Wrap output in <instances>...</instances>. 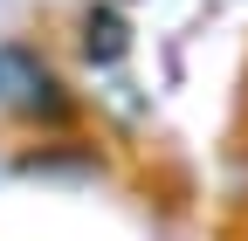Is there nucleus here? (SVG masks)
I'll list each match as a JSON object with an SVG mask.
<instances>
[{
	"instance_id": "obj_1",
	"label": "nucleus",
	"mask_w": 248,
	"mask_h": 241,
	"mask_svg": "<svg viewBox=\"0 0 248 241\" xmlns=\"http://www.w3.org/2000/svg\"><path fill=\"white\" fill-rule=\"evenodd\" d=\"M0 69H7V62H0Z\"/></svg>"
}]
</instances>
